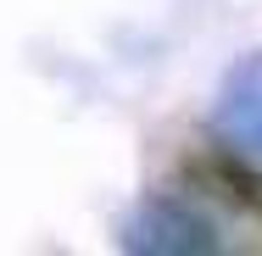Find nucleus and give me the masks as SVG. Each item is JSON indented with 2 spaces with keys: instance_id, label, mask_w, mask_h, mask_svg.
<instances>
[{
  "instance_id": "obj_1",
  "label": "nucleus",
  "mask_w": 262,
  "mask_h": 256,
  "mask_svg": "<svg viewBox=\"0 0 262 256\" xmlns=\"http://www.w3.org/2000/svg\"><path fill=\"white\" fill-rule=\"evenodd\" d=\"M123 251L140 256H195V251H229L217 217L201 212L184 190H162L134 206V217L123 223Z\"/></svg>"
},
{
  "instance_id": "obj_2",
  "label": "nucleus",
  "mask_w": 262,
  "mask_h": 256,
  "mask_svg": "<svg viewBox=\"0 0 262 256\" xmlns=\"http://www.w3.org/2000/svg\"><path fill=\"white\" fill-rule=\"evenodd\" d=\"M212 134L234 156L262 167V61H240L212 106Z\"/></svg>"
}]
</instances>
